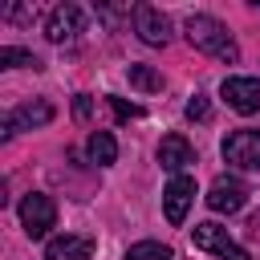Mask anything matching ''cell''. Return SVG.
I'll return each instance as SVG.
<instances>
[{"mask_svg":"<svg viewBox=\"0 0 260 260\" xmlns=\"http://www.w3.org/2000/svg\"><path fill=\"white\" fill-rule=\"evenodd\" d=\"M183 32H187V41H191L199 53H207V57H215V61H228V65L240 61V49H236L232 32H228L215 16H187Z\"/></svg>","mask_w":260,"mask_h":260,"instance_id":"cell-1","label":"cell"},{"mask_svg":"<svg viewBox=\"0 0 260 260\" xmlns=\"http://www.w3.org/2000/svg\"><path fill=\"white\" fill-rule=\"evenodd\" d=\"M191 244H195L199 252H215L219 260H252V256L228 236V228H219V223H195Z\"/></svg>","mask_w":260,"mask_h":260,"instance_id":"cell-2","label":"cell"},{"mask_svg":"<svg viewBox=\"0 0 260 260\" xmlns=\"http://www.w3.org/2000/svg\"><path fill=\"white\" fill-rule=\"evenodd\" d=\"M223 158L236 171H260V130H232L223 138Z\"/></svg>","mask_w":260,"mask_h":260,"instance_id":"cell-3","label":"cell"},{"mask_svg":"<svg viewBox=\"0 0 260 260\" xmlns=\"http://www.w3.org/2000/svg\"><path fill=\"white\" fill-rule=\"evenodd\" d=\"M20 223H24V232H28L32 240L49 236V228L57 223V207H53V199L41 195V191L24 195V199H20Z\"/></svg>","mask_w":260,"mask_h":260,"instance_id":"cell-4","label":"cell"},{"mask_svg":"<svg viewBox=\"0 0 260 260\" xmlns=\"http://www.w3.org/2000/svg\"><path fill=\"white\" fill-rule=\"evenodd\" d=\"M45 122H53V106L49 102H24V106H16V110L4 114L0 138H12L16 130H32V126H45Z\"/></svg>","mask_w":260,"mask_h":260,"instance_id":"cell-5","label":"cell"},{"mask_svg":"<svg viewBox=\"0 0 260 260\" xmlns=\"http://www.w3.org/2000/svg\"><path fill=\"white\" fill-rule=\"evenodd\" d=\"M191 203H195V179H191V175H175V179L167 183V191H162V211H167V219L179 228V223L187 219Z\"/></svg>","mask_w":260,"mask_h":260,"instance_id":"cell-6","label":"cell"},{"mask_svg":"<svg viewBox=\"0 0 260 260\" xmlns=\"http://www.w3.org/2000/svg\"><path fill=\"white\" fill-rule=\"evenodd\" d=\"M219 93L236 114H256L260 110V77H223Z\"/></svg>","mask_w":260,"mask_h":260,"instance_id":"cell-7","label":"cell"},{"mask_svg":"<svg viewBox=\"0 0 260 260\" xmlns=\"http://www.w3.org/2000/svg\"><path fill=\"white\" fill-rule=\"evenodd\" d=\"M81 24H85V12H81L77 4H57V8L49 12V20H45V37H49L53 45H65V41H73V37L81 32Z\"/></svg>","mask_w":260,"mask_h":260,"instance_id":"cell-8","label":"cell"},{"mask_svg":"<svg viewBox=\"0 0 260 260\" xmlns=\"http://www.w3.org/2000/svg\"><path fill=\"white\" fill-rule=\"evenodd\" d=\"M134 32L142 45H167L171 41V20L154 4H134Z\"/></svg>","mask_w":260,"mask_h":260,"instance_id":"cell-9","label":"cell"},{"mask_svg":"<svg viewBox=\"0 0 260 260\" xmlns=\"http://www.w3.org/2000/svg\"><path fill=\"white\" fill-rule=\"evenodd\" d=\"M244 203H248V187H244L240 179L219 175V179L211 183V191H207V207L219 211V215H232V211H240Z\"/></svg>","mask_w":260,"mask_h":260,"instance_id":"cell-10","label":"cell"},{"mask_svg":"<svg viewBox=\"0 0 260 260\" xmlns=\"http://www.w3.org/2000/svg\"><path fill=\"white\" fill-rule=\"evenodd\" d=\"M158 162H162V171L183 175V171L195 162V150H191V142H187L183 134H167V138L158 142Z\"/></svg>","mask_w":260,"mask_h":260,"instance_id":"cell-11","label":"cell"},{"mask_svg":"<svg viewBox=\"0 0 260 260\" xmlns=\"http://www.w3.org/2000/svg\"><path fill=\"white\" fill-rule=\"evenodd\" d=\"M93 236H53L45 244V260H89Z\"/></svg>","mask_w":260,"mask_h":260,"instance_id":"cell-12","label":"cell"},{"mask_svg":"<svg viewBox=\"0 0 260 260\" xmlns=\"http://www.w3.org/2000/svg\"><path fill=\"white\" fill-rule=\"evenodd\" d=\"M85 150H89V158H93L98 167H110V162L118 158V142H114L110 130H93L89 142H85Z\"/></svg>","mask_w":260,"mask_h":260,"instance_id":"cell-13","label":"cell"},{"mask_svg":"<svg viewBox=\"0 0 260 260\" xmlns=\"http://www.w3.org/2000/svg\"><path fill=\"white\" fill-rule=\"evenodd\" d=\"M126 77H130V85H134V89H142V93L162 89V73H158V69H150V65H130V69H126Z\"/></svg>","mask_w":260,"mask_h":260,"instance_id":"cell-14","label":"cell"},{"mask_svg":"<svg viewBox=\"0 0 260 260\" xmlns=\"http://www.w3.org/2000/svg\"><path fill=\"white\" fill-rule=\"evenodd\" d=\"M126 260H175V252L167 244H158V240H142V244H130Z\"/></svg>","mask_w":260,"mask_h":260,"instance_id":"cell-15","label":"cell"},{"mask_svg":"<svg viewBox=\"0 0 260 260\" xmlns=\"http://www.w3.org/2000/svg\"><path fill=\"white\" fill-rule=\"evenodd\" d=\"M20 65H28V69H41V61H37L32 53H24V49H12V45H4V49H0V69H20Z\"/></svg>","mask_w":260,"mask_h":260,"instance_id":"cell-16","label":"cell"},{"mask_svg":"<svg viewBox=\"0 0 260 260\" xmlns=\"http://www.w3.org/2000/svg\"><path fill=\"white\" fill-rule=\"evenodd\" d=\"M207 114H211L207 98H203V93H191V102H187V118H191V122H207Z\"/></svg>","mask_w":260,"mask_h":260,"instance_id":"cell-17","label":"cell"},{"mask_svg":"<svg viewBox=\"0 0 260 260\" xmlns=\"http://www.w3.org/2000/svg\"><path fill=\"white\" fill-rule=\"evenodd\" d=\"M110 106H114V114L122 118V122H130V118H138L142 110L134 106V102H126V98H110Z\"/></svg>","mask_w":260,"mask_h":260,"instance_id":"cell-18","label":"cell"},{"mask_svg":"<svg viewBox=\"0 0 260 260\" xmlns=\"http://www.w3.org/2000/svg\"><path fill=\"white\" fill-rule=\"evenodd\" d=\"M89 110H93L89 93H77V98H73V118H77V122H85V118H89Z\"/></svg>","mask_w":260,"mask_h":260,"instance_id":"cell-19","label":"cell"},{"mask_svg":"<svg viewBox=\"0 0 260 260\" xmlns=\"http://www.w3.org/2000/svg\"><path fill=\"white\" fill-rule=\"evenodd\" d=\"M4 16H8V20H28V16H32V8H8Z\"/></svg>","mask_w":260,"mask_h":260,"instance_id":"cell-20","label":"cell"}]
</instances>
